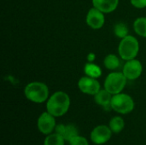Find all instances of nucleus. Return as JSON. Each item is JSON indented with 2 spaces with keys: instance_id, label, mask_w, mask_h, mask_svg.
<instances>
[{
  "instance_id": "obj_1",
  "label": "nucleus",
  "mask_w": 146,
  "mask_h": 145,
  "mask_svg": "<svg viewBox=\"0 0 146 145\" xmlns=\"http://www.w3.org/2000/svg\"><path fill=\"white\" fill-rule=\"evenodd\" d=\"M70 107V97L63 91L53 93L46 102V111L53 116H63L68 111Z\"/></svg>"
},
{
  "instance_id": "obj_2",
  "label": "nucleus",
  "mask_w": 146,
  "mask_h": 145,
  "mask_svg": "<svg viewBox=\"0 0 146 145\" xmlns=\"http://www.w3.org/2000/svg\"><path fill=\"white\" fill-rule=\"evenodd\" d=\"M24 94L27 100L34 103H42L47 102L49 97V88L42 82H31L26 85Z\"/></svg>"
},
{
  "instance_id": "obj_3",
  "label": "nucleus",
  "mask_w": 146,
  "mask_h": 145,
  "mask_svg": "<svg viewBox=\"0 0 146 145\" xmlns=\"http://www.w3.org/2000/svg\"><path fill=\"white\" fill-rule=\"evenodd\" d=\"M139 50V44L138 39L132 36L127 35L124 38H121L120 42L118 51L121 59L125 61H129L134 59Z\"/></svg>"
},
{
  "instance_id": "obj_4",
  "label": "nucleus",
  "mask_w": 146,
  "mask_h": 145,
  "mask_svg": "<svg viewBox=\"0 0 146 145\" xmlns=\"http://www.w3.org/2000/svg\"><path fill=\"white\" fill-rule=\"evenodd\" d=\"M110 108L118 114L127 115L133 110L134 101L129 95L121 92L113 95L110 103Z\"/></svg>"
},
{
  "instance_id": "obj_5",
  "label": "nucleus",
  "mask_w": 146,
  "mask_h": 145,
  "mask_svg": "<svg viewBox=\"0 0 146 145\" xmlns=\"http://www.w3.org/2000/svg\"><path fill=\"white\" fill-rule=\"evenodd\" d=\"M127 79L123 73H110L104 80V89L112 95L121 93L127 85Z\"/></svg>"
},
{
  "instance_id": "obj_6",
  "label": "nucleus",
  "mask_w": 146,
  "mask_h": 145,
  "mask_svg": "<svg viewBox=\"0 0 146 145\" xmlns=\"http://www.w3.org/2000/svg\"><path fill=\"white\" fill-rule=\"evenodd\" d=\"M112 131L109 126L98 125L95 126L90 134L91 141L97 145H102L108 143L112 137Z\"/></svg>"
},
{
  "instance_id": "obj_7",
  "label": "nucleus",
  "mask_w": 146,
  "mask_h": 145,
  "mask_svg": "<svg viewBox=\"0 0 146 145\" xmlns=\"http://www.w3.org/2000/svg\"><path fill=\"white\" fill-rule=\"evenodd\" d=\"M56 126V117L50 115L49 112L45 111L42 113L37 121V127L39 132L47 136L52 132H54Z\"/></svg>"
},
{
  "instance_id": "obj_8",
  "label": "nucleus",
  "mask_w": 146,
  "mask_h": 145,
  "mask_svg": "<svg viewBox=\"0 0 146 145\" xmlns=\"http://www.w3.org/2000/svg\"><path fill=\"white\" fill-rule=\"evenodd\" d=\"M78 87L82 93L92 96L96 95L101 90L100 84L97 79L89 76L80 78L78 82Z\"/></svg>"
},
{
  "instance_id": "obj_9",
  "label": "nucleus",
  "mask_w": 146,
  "mask_h": 145,
  "mask_svg": "<svg viewBox=\"0 0 146 145\" xmlns=\"http://www.w3.org/2000/svg\"><path fill=\"white\" fill-rule=\"evenodd\" d=\"M143 71V66L139 60L132 59L127 61V62L123 66L122 73L126 76V78L129 80H134L139 78Z\"/></svg>"
},
{
  "instance_id": "obj_10",
  "label": "nucleus",
  "mask_w": 146,
  "mask_h": 145,
  "mask_svg": "<svg viewBox=\"0 0 146 145\" xmlns=\"http://www.w3.org/2000/svg\"><path fill=\"white\" fill-rule=\"evenodd\" d=\"M104 14V12L98 9L97 8L95 7L92 8L91 9H89L86 15V24L90 27L95 30L102 28L105 21V17Z\"/></svg>"
},
{
  "instance_id": "obj_11",
  "label": "nucleus",
  "mask_w": 146,
  "mask_h": 145,
  "mask_svg": "<svg viewBox=\"0 0 146 145\" xmlns=\"http://www.w3.org/2000/svg\"><path fill=\"white\" fill-rule=\"evenodd\" d=\"M119 0H92L93 7L104 13H111L116 9Z\"/></svg>"
},
{
  "instance_id": "obj_12",
  "label": "nucleus",
  "mask_w": 146,
  "mask_h": 145,
  "mask_svg": "<svg viewBox=\"0 0 146 145\" xmlns=\"http://www.w3.org/2000/svg\"><path fill=\"white\" fill-rule=\"evenodd\" d=\"M112 97L113 95L111 93H110L107 90L104 89V90H100L96 95H94V101L99 106H102L104 108H107V107L110 108Z\"/></svg>"
},
{
  "instance_id": "obj_13",
  "label": "nucleus",
  "mask_w": 146,
  "mask_h": 145,
  "mask_svg": "<svg viewBox=\"0 0 146 145\" xmlns=\"http://www.w3.org/2000/svg\"><path fill=\"white\" fill-rule=\"evenodd\" d=\"M109 126L113 133L118 134L124 129L125 121H124L123 118H121V116H114L110 121Z\"/></svg>"
},
{
  "instance_id": "obj_14",
  "label": "nucleus",
  "mask_w": 146,
  "mask_h": 145,
  "mask_svg": "<svg viewBox=\"0 0 146 145\" xmlns=\"http://www.w3.org/2000/svg\"><path fill=\"white\" fill-rule=\"evenodd\" d=\"M84 71H85V73L86 74V76L95 78V79H98L102 75V70H101L100 67L92 62L86 63L84 68Z\"/></svg>"
},
{
  "instance_id": "obj_15",
  "label": "nucleus",
  "mask_w": 146,
  "mask_h": 145,
  "mask_svg": "<svg viewBox=\"0 0 146 145\" xmlns=\"http://www.w3.org/2000/svg\"><path fill=\"white\" fill-rule=\"evenodd\" d=\"M64 138L56 132L47 135L44 140V145H65Z\"/></svg>"
},
{
  "instance_id": "obj_16",
  "label": "nucleus",
  "mask_w": 146,
  "mask_h": 145,
  "mask_svg": "<svg viewBox=\"0 0 146 145\" xmlns=\"http://www.w3.org/2000/svg\"><path fill=\"white\" fill-rule=\"evenodd\" d=\"M104 67L107 69H109V70H115L120 66V60L115 55L110 54L104 58Z\"/></svg>"
},
{
  "instance_id": "obj_17",
  "label": "nucleus",
  "mask_w": 146,
  "mask_h": 145,
  "mask_svg": "<svg viewBox=\"0 0 146 145\" xmlns=\"http://www.w3.org/2000/svg\"><path fill=\"white\" fill-rule=\"evenodd\" d=\"M133 28L138 35L146 38V17H139L135 20Z\"/></svg>"
},
{
  "instance_id": "obj_18",
  "label": "nucleus",
  "mask_w": 146,
  "mask_h": 145,
  "mask_svg": "<svg viewBox=\"0 0 146 145\" xmlns=\"http://www.w3.org/2000/svg\"><path fill=\"white\" fill-rule=\"evenodd\" d=\"M77 135H79V130L74 125H73V124L66 125V130H65V133L63 135V138L66 140V142H68L69 140H71L73 138L76 137Z\"/></svg>"
},
{
  "instance_id": "obj_19",
  "label": "nucleus",
  "mask_w": 146,
  "mask_h": 145,
  "mask_svg": "<svg viewBox=\"0 0 146 145\" xmlns=\"http://www.w3.org/2000/svg\"><path fill=\"white\" fill-rule=\"evenodd\" d=\"M114 32H115V36L120 38H124L125 37L128 35V28L127 25L122 22H119L115 26Z\"/></svg>"
},
{
  "instance_id": "obj_20",
  "label": "nucleus",
  "mask_w": 146,
  "mask_h": 145,
  "mask_svg": "<svg viewBox=\"0 0 146 145\" xmlns=\"http://www.w3.org/2000/svg\"><path fill=\"white\" fill-rule=\"evenodd\" d=\"M68 144L69 145H89V142L86 138L80 135H77L76 137L69 140Z\"/></svg>"
},
{
  "instance_id": "obj_21",
  "label": "nucleus",
  "mask_w": 146,
  "mask_h": 145,
  "mask_svg": "<svg viewBox=\"0 0 146 145\" xmlns=\"http://www.w3.org/2000/svg\"><path fill=\"white\" fill-rule=\"evenodd\" d=\"M133 6L137 9H144L146 7V0H130Z\"/></svg>"
},
{
  "instance_id": "obj_22",
  "label": "nucleus",
  "mask_w": 146,
  "mask_h": 145,
  "mask_svg": "<svg viewBox=\"0 0 146 145\" xmlns=\"http://www.w3.org/2000/svg\"><path fill=\"white\" fill-rule=\"evenodd\" d=\"M65 130H66V125H64V124H58V125L56 126L54 132H56V133H57V134H59V135L63 137V135L65 133Z\"/></svg>"
},
{
  "instance_id": "obj_23",
  "label": "nucleus",
  "mask_w": 146,
  "mask_h": 145,
  "mask_svg": "<svg viewBox=\"0 0 146 145\" xmlns=\"http://www.w3.org/2000/svg\"><path fill=\"white\" fill-rule=\"evenodd\" d=\"M87 59H88L89 62H92L94 61V59H95V56H94V54H89V55H88Z\"/></svg>"
}]
</instances>
